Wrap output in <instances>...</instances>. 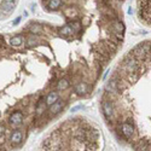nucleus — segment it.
Returning a JSON list of instances; mask_svg holds the SVG:
<instances>
[{
    "mask_svg": "<svg viewBox=\"0 0 151 151\" xmlns=\"http://www.w3.org/2000/svg\"><path fill=\"white\" fill-rule=\"evenodd\" d=\"M35 111H36V115H38V116H41V115L45 113V103H42V98L40 99L39 104L36 105Z\"/></svg>",
    "mask_w": 151,
    "mask_h": 151,
    "instance_id": "nucleus-15",
    "label": "nucleus"
},
{
    "mask_svg": "<svg viewBox=\"0 0 151 151\" xmlns=\"http://www.w3.org/2000/svg\"><path fill=\"white\" fill-rule=\"evenodd\" d=\"M62 0H50L49 1V9L50 10H57L62 6Z\"/></svg>",
    "mask_w": 151,
    "mask_h": 151,
    "instance_id": "nucleus-13",
    "label": "nucleus"
},
{
    "mask_svg": "<svg viewBox=\"0 0 151 151\" xmlns=\"http://www.w3.org/2000/svg\"><path fill=\"white\" fill-rule=\"evenodd\" d=\"M64 13H65L67 17H69V18H70V17H71V18H74V17H75L74 15L76 13V11L74 10V7H69V9H67V10L64 11Z\"/></svg>",
    "mask_w": 151,
    "mask_h": 151,
    "instance_id": "nucleus-17",
    "label": "nucleus"
},
{
    "mask_svg": "<svg viewBox=\"0 0 151 151\" xmlns=\"http://www.w3.org/2000/svg\"><path fill=\"white\" fill-rule=\"evenodd\" d=\"M23 121V114L21 111H15L10 115L9 117V122L12 126H20Z\"/></svg>",
    "mask_w": 151,
    "mask_h": 151,
    "instance_id": "nucleus-4",
    "label": "nucleus"
},
{
    "mask_svg": "<svg viewBox=\"0 0 151 151\" xmlns=\"http://www.w3.org/2000/svg\"><path fill=\"white\" fill-rule=\"evenodd\" d=\"M58 100V93L57 92H50L47 98H46V105L47 107H51Z\"/></svg>",
    "mask_w": 151,
    "mask_h": 151,
    "instance_id": "nucleus-8",
    "label": "nucleus"
},
{
    "mask_svg": "<svg viewBox=\"0 0 151 151\" xmlns=\"http://www.w3.org/2000/svg\"><path fill=\"white\" fill-rule=\"evenodd\" d=\"M114 30H115V33H117V34H123V32H125L123 23L120 22V21H116L115 24H114Z\"/></svg>",
    "mask_w": 151,
    "mask_h": 151,
    "instance_id": "nucleus-12",
    "label": "nucleus"
},
{
    "mask_svg": "<svg viewBox=\"0 0 151 151\" xmlns=\"http://www.w3.org/2000/svg\"><path fill=\"white\" fill-rule=\"evenodd\" d=\"M3 133H4V127H3L1 125H0V135H1Z\"/></svg>",
    "mask_w": 151,
    "mask_h": 151,
    "instance_id": "nucleus-21",
    "label": "nucleus"
},
{
    "mask_svg": "<svg viewBox=\"0 0 151 151\" xmlns=\"http://www.w3.org/2000/svg\"><path fill=\"white\" fill-rule=\"evenodd\" d=\"M63 105H64V102H63V100H57L53 105L50 107V114L51 115H55L57 113H59L61 110H62V108H63Z\"/></svg>",
    "mask_w": 151,
    "mask_h": 151,
    "instance_id": "nucleus-6",
    "label": "nucleus"
},
{
    "mask_svg": "<svg viewBox=\"0 0 151 151\" xmlns=\"http://www.w3.org/2000/svg\"><path fill=\"white\" fill-rule=\"evenodd\" d=\"M79 109H82V107H81V105H79V107H75V108H73V109H71V111H73V113H74V111H78Z\"/></svg>",
    "mask_w": 151,
    "mask_h": 151,
    "instance_id": "nucleus-19",
    "label": "nucleus"
},
{
    "mask_svg": "<svg viewBox=\"0 0 151 151\" xmlns=\"http://www.w3.org/2000/svg\"><path fill=\"white\" fill-rule=\"evenodd\" d=\"M102 108H103V113L105 115V117L108 120H110L114 116V105L111 104V102L109 100H104L102 104Z\"/></svg>",
    "mask_w": 151,
    "mask_h": 151,
    "instance_id": "nucleus-3",
    "label": "nucleus"
},
{
    "mask_svg": "<svg viewBox=\"0 0 151 151\" xmlns=\"http://www.w3.org/2000/svg\"><path fill=\"white\" fill-rule=\"evenodd\" d=\"M29 30L33 34H40L42 32V29H41V26H39V24H32L29 27Z\"/></svg>",
    "mask_w": 151,
    "mask_h": 151,
    "instance_id": "nucleus-16",
    "label": "nucleus"
},
{
    "mask_svg": "<svg viewBox=\"0 0 151 151\" xmlns=\"http://www.w3.org/2000/svg\"><path fill=\"white\" fill-rule=\"evenodd\" d=\"M59 34L61 35H73L74 34V29L70 26H64L59 29Z\"/></svg>",
    "mask_w": 151,
    "mask_h": 151,
    "instance_id": "nucleus-11",
    "label": "nucleus"
},
{
    "mask_svg": "<svg viewBox=\"0 0 151 151\" xmlns=\"http://www.w3.org/2000/svg\"><path fill=\"white\" fill-rule=\"evenodd\" d=\"M22 138H23V134L21 131H15L12 132V134L10 137V142L12 144H20L22 142Z\"/></svg>",
    "mask_w": 151,
    "mask_h": 151,
    "instance_id": "nucleus-7",
    "label": "nucleus"
},
{
    "mask_svg": "<svg viewBox=\"0 0 151 151\" xmlns=\"http://www.w3.org/2000/svg\"><path fill=\"white\" fill-rule=\"evenodd\" d=\"M75 92H76L78 94H85L86 92H87V85L84 84V82H80L76 86H75Z\"/></svg>",
    "mask_w": 151,
    "mask_h": 151,
    "instance_id": "nucleus-9",
    "label": "nucleus"
},
{
    "mask_svg": "<svg viewBox=\"0 0 151 151\" xmlns=\"http://www.w3.org/2000/svg\"><path fill=\"white\" fill-rule=\"evenodd\" d=\"M20 21H21V17H18V18H17V20H15V21H13V24H18V23H20Z\"/></svg>",
    "mask_w": 151,
    "mask_h": 151,
    "instance_id": "nucleus-20",
    "label": "nucleus"
},
{
    "mask_svg": "<svg viewBox=\"0 0 151 151\" xmlns=\"http://www.w3.org/2000/svg\"><path fill=\"white\" fill-rule=\"evenodd\" d=\"M15 7H16V3L13 1V0H6V1L1 5V10H3L4 13L12 12Z\"/></svg>",
    "mask_w": 151,
    "mask_h": 151,
    "instance_id": "nucleus-5",
    "label": "nucleus"
},
{
    "mask_svg": "<svg viewBox=\"0 0 151 151\" xmlns=\"http://www.w3.org/2000/svg\"><path fill=\"white\" fill-rule=\"evenodd\" d=\"M10 44L12 46H21L23 44V38L21 35H17V36H13L10 39Z\"/></svg>",
    "mask_w": 151,
    "mask_h": 151,
    "instance_id": "nucleus-14",
    "label": "nucleus"
},
{
    "mask_svg": "<svg viewBox=\"0 0 151 151\" xmlns=\"http://www.w3.org/2000/svg\"><path fill=\"white\" fill-rule=\"evenodd\" d=\"M28 45L29 46H33V45H35L36 44V41H35V39H28Z\"/></svg>",
    "mask_w": 151,
    "mask_h": 151,
    "instance_id": "nucleus-18",
    "label": "nucleus"
},
{
    "mask_svg": "<svg viewBox=\"0 0 151 151\" xmlns=\"http://www.w3.org/2000/svg\"><path fill=\"white\" fill-rule=\"evenodd\" d=\"M129 53L139 62L145 61L148 58V56L151 53V42H143V44L137 45Z\"/></svg>",
    "mask_w": 151,
    "mask_h": 151,
    "instance_id": "nucleus-1",
    "label": "nucleus"
},
{
    "mask_svg": "<svg viewBox=\"0 0 151 151\" xmlns=\"http://www.w3.org/2000/svg\"><path fill=\"white\" fill-rule=\"evenodd\" d=\"M135 126L134 123H131V122H123L121 123V133L122 135L127 139V140H133L135 137Z\"/></svg>",
    "mask_w": 151,
    "mask_h": 151,
    "instance_id": "nucleus-2",
    "label": "nucleus"
},
{
    "mask_svg": "<svg viewBox=\"0 0 151 151\" xmlns=\"http://www.w3.org/2000/svg\"><path fill=\"white\" fill-rule=\"evenodd\" d=\"M69 81L67 80V79H62V80H59L58 81V84H57V90L58 91H64V90H67L68 87H69Z\"/></svg>",
    "mask_w": 151,
    "mask_h": 151,
    "instance_id": "nucleus-10",
    "label": "nucleus"
}]
</instances>
